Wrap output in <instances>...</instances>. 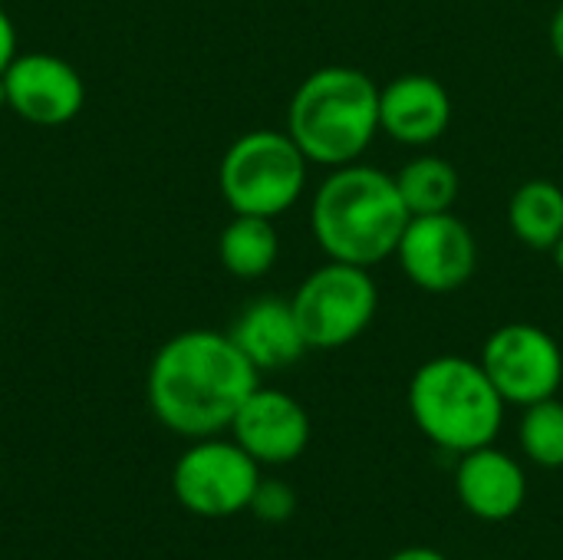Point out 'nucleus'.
Listing matches in <instances>:
<instances>
[{
    "label": "nucleus",
    "mask_w": 563,
    "mask_h": 560,
    "mask_svg": "<svg viewBox=\"0 0 563 560\" xmlns=\"http://www.w3.org/2000/svg\"><path fill=\"white\" fill-rule=\"evenodd\" d=\"M389 560H449L445 554H439V551H432V548H422V545H416V548H406V551H396Z\"/></svg>",
    "instance_id": "obj_22"
},
{
    "label": "nucleus",
    "mask_w": 563,
    "mask_h": 560,
    "mask_svg": "<svg viewBox=\"0 0 563 560\" xmlns=\"http://www.w3.org/2000/svg\"><path fill=\"white\" fill-rule=\"evenodd\" d=\"M508 406H534L558 396L563 383L561 343L538 323L515 320L498 327L478 360Z\"/></svg>",
    "instance_id": "obj_8"
},
{
    "label": "nucleus",
    "mask_w": 563,
    "mask_h": 560,
    "mask_svg": "<svg viewBox=\"0 0 563 560\" xmlns=\"http://www.w3.org/2000/svg\"><path fill=\"white\" fill-rule=\"evenodd\" d=\"M307 155L277 129L238 135L218 165V188L234 215L280 218L307 188Z\"/></svg>",
    "instance_id": "obj_5"
},
{
    "label": "nucleus",
    "mask_w": 563,
    "mask_h": 560,
    "mask_svg": "<svg viewBox=\"0 0 563 560\" xmlns=\"http://www.w3.org/2000/svg\"><path fill=\"white\" fill-rule=\"evenodd\" d=\"M396 188L409 208V215H442L452 211L462 191V178L452 162L439 155H416L396 175Z\"/></svg>",
    "instance_id": "obj_17"
},
{
    "label": "nucleus",
    "mask_w": 563,
    "mask_h": 560,
    "mask_svg": "<svg viewBox=\"0 0 563 560\" xmlns=\"http://www.w3.org/2000/svg\"><path fill=\"white\" fill-rule=\"evenodd\" d=\"M7 109L33 125H66L82 112L86 83L56 53H16L3 69Z\"/></svg>",
    "instance_id": "obj_10"
},
{
    "label": "nucleus",
    "mask_w": 563,
    "mask_h": 560,
    "mask_svg": "<svg viewBox=\"0 0 563 560\" xmlns=\"http://www.w3.org/2000/svg\"><path fill=\"white\" fill-rule=\"evenodd\" d=\"M290 307L310 350H340L360 340L379 310V287L369 267L327 261L294 290Z\"/></svg>",
    "instance_id": "obj_6"
},
{
    "label": "nucleus",
    "mask_w": 563,
    "mask_h": 560,
    "mask_svg": "<svg viewBox=\"0 0 563 560\" xmlns=\"http://www.w3.org/2000/svg\"><path fill=\"white\" fill-rule=\"evenodd\" d=\"M508 224L531 251H554L563 234V188L551 178H528L508 201Z\"/></svg>",
    "instance_id": "obj_15"
},
{
    "label": "nucleus",
    "mask_w": 563,
    "mask_h": 560,
    "mask_svg": "<svg viewBox=\"0 0 563 560\" xmlns=\"http://www.w3.org/2000/svg\"><path fill=\"white\" fill-rule=\"evenodd\" d=\"M0 106H7V92H3V76H0Z\"/></svg>",
    "instance_id": "obj_24"
},
{
    "label": "nucleus",
    "mask_w": 563,
    "mask_h": 560,
    "mask_svg": "<svg viewBox=\"0 0 563 560\" xmlns=\"http://www.w3.org/2000/svg\"><path fill=\"white\" fill-rule=\"evenodd\" d=\"M452 122V96L429 73H406L379 89V132L399 145L426 149L445 135Z\"/></svg>",
    "instance_id": "obj_12"
},
{
    "label": "nucleus",
    "mask_w": 563,
    "mask_h": 560,
    "mask_svg": "<svg viewBox=\"0 0 563 560\" xmlns=\"http://www.w3.org/2000/svg\"><path fill=\"white\" fill-rule=\"evenodd\" d=\"M310 416L284 389L257 386L231 422V439L257 465H287L297 462L310 446Z\"/></svg>",
    "instance_id": "obj_11"
},
{
    "label": "nucleus",
    "mask_w": 563,
    "mask_h": 560,
    "mask_svg": "<svg viewBox=\"0 0 563 560\" xmlns=\"http://www.w3.org/2000/svg\"><path fill=\"white\" fill-rule=\"evenodd\" d=\"M406 403L416 429L455 455L492 446L508 406L478 360L452 353L432 356L412 373Z\"/></svg>",
    "instance_id": "obj_4"
},
{
    "label": "nucleus",
    "mask_w": 563,
    "mask_h": 560,
    "mask_svg": "<svg viewBox=\"0 0 563 560\" xmlns=\"http://www.w3.org/2000/svg\"><path fill=\"white\" fill-rule=\"evenodd\" d=\"M525 455L538 469H563V403L558 396L525 406L521 429H518Z\"/></svg>",
    "instance_id": "obj_18"
},
{
    "label": "nucleus",
    "mask_w": 563,
    "mask_h": 560,
    "mask_svg": "<svg viewBox=\"0 0 563 560\" xmlns=\"http://www.w3.org/2000/svg\"><path fill=\"white\" fill-rule=\"evenodd\" d=\"M228 337L254 363L257 373L287 370V366H294L310 350L307 340H303V330L297 323V314H294L290 300H280V297L251 300L234 317Z\"/></svg>",
    "instance_id": "obj_14"
},
{
    "label": "nucleus",
    "mask_w": 563,
    "mask_h": 560,
    "mask_svg": "<svg viewBox=\"0 0 563 560\" xmlns=\"http://www.w3.org/2000/svg\"><path fill=\"white\" fill-rule=\"evenodd\" d=\"M551 254H554V264H558V271L563 274V234H561V241L554 244V251H551Z\"/></svg>",
    "instance_id": "obj_23"
},
{
    "label": "nucleus",
    "mask_w": 563,
    "mask_h": 560,
    "mask_svg": "<svg viewBox=\"0 0 563 560\" xmlns=\"http://www.w3.org/2000/svg\"><path fill=\"white\" fill-rule=\"evenodd\" d=\"M409 208L389 172L373 165L333 168L310 205V231L330 261L373 267L396 257L399 238L409 224Z\"/></svg>",
    "instance_id": "obj_2"
},
{
    "label": "nucleus",
    "mask_w": 563,
    "mask_h": 560,
    "mask_svg": "<svg viewBox=\"0 0 563 560\" xmlns=\"http://www.w3.org/2000/svg\"><path fill=\"white\" fill-rule=\"evenodd\" d=\"M277 254H280V238H277L274 218L234 215L218 238L221 267L238 281L267 277L277 264Z\"/></svg>",
    "instance_id": "obj_16"
},
{
    "label": "nucleus",
    "mask_w": 563,
    "mask_h": 560,
    "mask_svg": "<svg viewBox=\"0 0 563 560\" xmlns=\"http://www.w3.org/2000/svg\"><path fill=\"white\" fill-rule=\"evenodd\" d=\"M247 512L264 525H284L297 512V492L280 479H261Z\"/></svg>",
    "instance_id": "obj_19"
},
{
    "label": "nucleus",
    "mask_w": 563,
    "mask_h": 560,
    "mask_svg": "<svg viewBox=\"0 0 563 560\" xmlns=\"http://www.w3.org/2000/svg\"><path fill=\"white\" fill-rule=\"evenodd\" d=\"M396 261L409 284L426 294H452L465 287L478 267V244L472 228L452 211L409 218Z\"/></svg>",
    "instance_id": "obj_9"
},
{
    "label": "nucleus",
    "mask_w": 563,
    "mask_h": 560,
    "mask_svg": "<svg viewBox=\"0 0 563 560\" xmlns=\"http://www.w3.org/2000/svg\"><path fill=\"white\" fill-rule=\"evenodd\" d=\"M287 135L307 162L340 168L379 135V86L356 66H320L290 96Z\"/></svg>",
    "instance_id": "obj_3"
},
{
    "label": "nucleus",
    "mask_w": 563,
    "mask_h": 560,
    "mask_svg": "<svg viewBox=\"0 0 563 560\" xmlns=\"http://www.w3.org/2000/svg\"><path fill=\"white\" fill-rule=\"evenodd\" d=\"M261 465L234 439H195L172 469L175 502L198 518H231L251 508Z\"/></svg>",
    "instance_id": "obj_7"
},
{
    "label": "nucleus",
    "mask_w": 563,
    "mask_h": 560,
    "mask_svg": "<svg viewBox=\"0 0 563 560\" xmlns=\"http://www.w3.org/2000/svg\"><path fill=\"white\" fill-rule=\"evenodd\" d=\"M16 53H20V50H16V26H13L10 13L0 7V76H3V69L13 63Z\"/></svg>",
    "instance_id": "obj_20"
},
{
    "label": "nucleus",
    "mask_w": 563,
    "mask_h": 560,
    "mask_svg": "<svg viewBox=\"0 0 563 560\" xmlns=\"http://www.w3.org/2000/svg\"><path fill=\"white\" fill-rule=\"evenodd\" d=\"M455 495L472 518L501 525L521 512L528 498V475L518 459L492 442L462 455L455 469Z\"/></svg>",
    "instance_id": "obj_13"
},
{
    "label": "nucleus",
    "mask_w": 563,
    "mask_h": 560,
    "mask_svg": "<svg viewBox=\"0 0 563 560\" xmlns=\"http://www.w3.org/2000/svg\"><path fill=\"white\" fill-rule=\"evenodd\" d=\"M548 36H551V50H554V56L563 63V3L554 10V17H551Z\"/></svg>",
    "instance_id": "obj_21"
},
{
    "label": "nucleus",
    "mask_w": 563,
    "mask_h": 560,
    "mask_svg": "<svg viewBox=\"0 0 563 560\" xmlns=\"http://www.w3.org/2000/svg\"><path fill=\"white\" fill-rule=\"evenodd\" d=\"M261 373L228 333L185 330L158 347L145 376L152 416L175 436L208 439L231 429Z\"/></svg>",
    "instance_id": "obj_1"
}]
</instances>
